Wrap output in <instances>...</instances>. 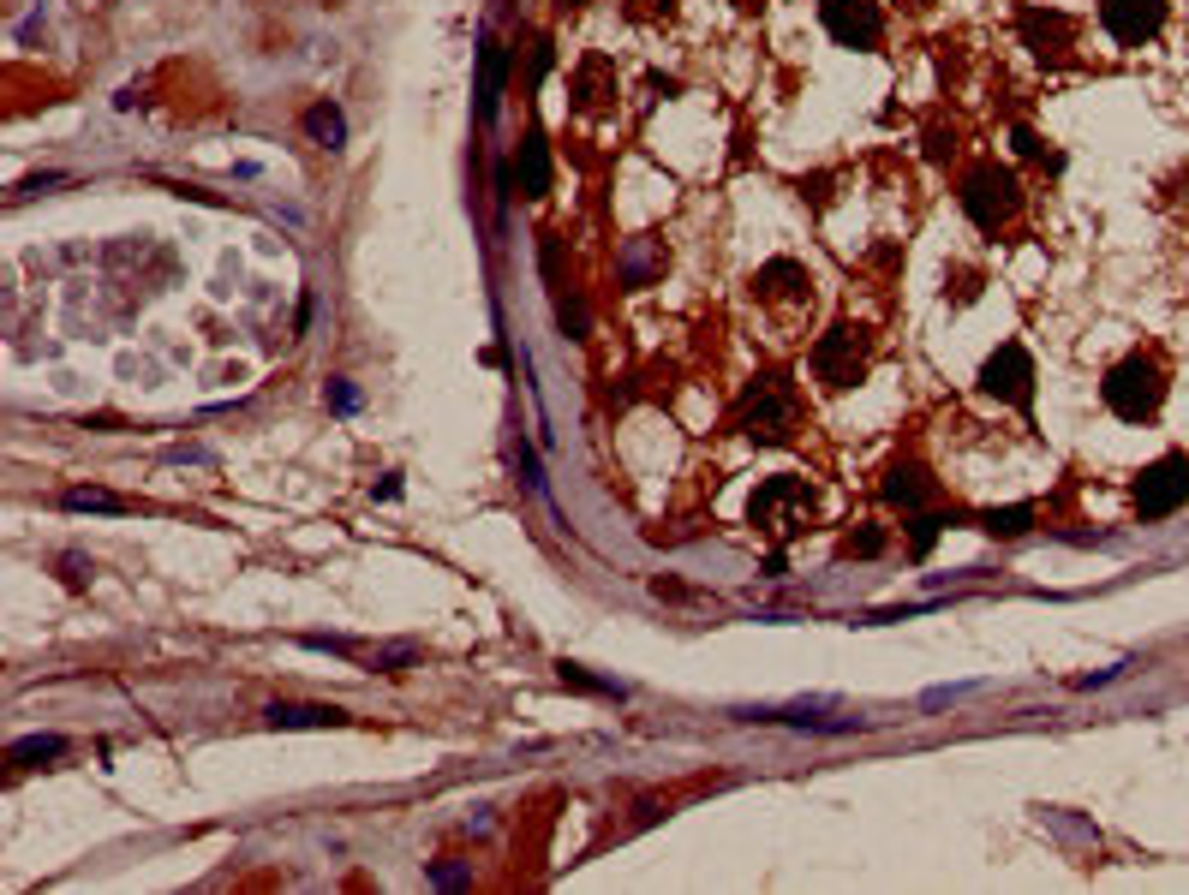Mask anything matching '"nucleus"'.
I'll return each mask as SVG.
<instances>
[{
    "label": "nucleus",
    "instance_id": "obj_23",
    "mask_svg": "<svg viewBox=\"0 0 1189 895\" xmlns=\"http://www.w3.org/2000/svg\"><path fill=\"white\" fill-rule=\"evenodd\" d=\"M556 323H562L574 341H586V305H580V299H562V305H556Z\"/></svg>",
    "mask_w": 1189,
    "mask_h": 895
},
{
    "label": "nucleus",
    "instance_id": "obj_17",
    "mask_svg": "<svg viewBox=\"0 0 1189 895\" xmlns=\"http://www.w3.org/2000/svg\"><path fill=\"white\" fill-rule=\"evenodd\" d=\"M1034 526V508L1029 502H1016V508H986L980 514V532H992V537H1022Z\"/></svg>",
    "mask_w": 1189,
    "mask_h": 895
},
{
    "label": "nucleus",
    "instance_id": "obj_14",
    "mask_svg": "<svg viewBox=\"0 0 1189 895\" xmlns=\"http://www.w3.org/2000/svg\"><path fill=\"white\" fill-rule=\"evenodd\" d=\"M299 126H306V138L318 150H341V144H347V114H341L335 102H311Z\"/></svg>",
    "mask_w": 1189,
    "mask_h": 895
},
{
    "label": "nucleus",
    "instance_id": "obj_10",
    "mask_svg": "<svg viewBox=\"0 0 1189 895\" xmlns=\"http://www.w3.org/2000/svg\"><path fill=\"white\" fill-rule=\"evenodd\" d=\"M753 287H759V299H807V293H813V275H807L795 258H777V263H765L753 275Z\"/></svg>",
    "mask_w": 1189,
    "mask_h": 895
},
{
    "label": "nucleus",
    "instance_id": "obj_21",
    "mask_svg": "<svg viewBox=\"0 0 1189 895\" xmlns=\"http://www.w3.org/2000/svg\"><path fill=\"white\" fill-rule=\"evenodd\" d=\"M944 526H951V520H944V514H915V520H908V556L920 561V556H927V549H932V537H939Z\"/></svg>",
    "mask_w": 1189,
    "mask_h": 895
},
{
    "label": "nucleus",
    "instance_id": "obj_24",
    "mask_svg": "<svg viewBox=\"0 0 1189 895\" xmlns=\"http://www.w3.org/2000/svg\"><path fill=\"white\" fill-rule=\"evenodd\" d=\"M323 401L335 406V413H359V389H353L347 377H335V382H329V394H323Z\"/></svg>",
    "mask_w": 1189,
    "mask_h": 895
},
{
    "label": "nucleus",
    "instance_id": "obj_4",
    "mask_svg": "<svg viewBox=\"0 0 1189 895\" xmlns=\"http://www.w3.org/2000/svg\"><path fill=\"white\" fill-rule=\"evenodd\" d=\"M807 365H813V377L825 382V389H849V382L861 377V365H867V335H861L855 323H837V329H831V335L813 347V358H807Z\"/></svg>",
    "mask_w": 1189,
    "mask_h": 895
},
{
    "label": "nucleus",
    "instance_id": "obj_13",
    "mask_svg": "<svg viewBox=\"0 0 1189 895\" xmlns=\"http://www.w3.org/2000/svg\"><path fill=\"white\" fill-rule=\"evenodd\" d=\"M263 723H270V728H341V723H347V711H341V705H270V711H263Z\"/></svg>",
    "mask_w": 1189,
    "mask_h": 895
},
{
    "label": "nucleus",
    "instance_id": "obj_25",
    "mask_svg": "<svg viewBox=\"0 0 1189 895\" xmlns=\"http://www.w3.org/2000/svg\"><path fill=\"white\" fill-rule=\"evenodd\" d=\"M1016 156H1041V138H1034L1029 126H1016Z\"/></svg>",
    "mask_w": 1189,
    "mask_h": 895
},
{
    "label": "nucleus",
    "instance_id": "obj_16",
    "mask_svg": "<svg viewBox=\"0 0 1189 895\" xmlns=\"http://www.w3.org/2000/svg\"><path fill=\"white\" fill-rule=\"evenodd\" d=\"M60 752H67V740H60V735H31V740H12V747H7V764L31 771V764H43V759H60Z\"/></svg>",
    "mask_w": 1189,
    "mask_h": 895
},
{
    "label": "nucleus",
    "instance_id": "obj_9",
    "mask_svg": "<svg viewBox=\"0 0 1189 895\" xmlns=\"http://www.w3.org/2000/svg\"><path fill=\"white\" fill-rule=\"evenodd\" d=\"M831 699H789V705H736L729 716L736 723H801V728H831V735H843V728H861V716H825Z\"/></svg>",
    "mask_w": 1189,
    "mask_h": 895
},
{
    "label": "nucleus",
    "instance_id": "obj_12",
    "mask_svg": "<svg viewBox=\"0 0 1189 895\" xmlns=\"http://www.w3.org/2000/svg\"><path fill=\"white\" fill-rule=\"evenodd\" d=\"M521 191L526 198H544V191H550V144H544V132L533 126V132L521 138Z\"/></svg>",
    "mask_w": 1189,
    "mask_h": 895
},
{
    "label": "nucleus",
    "instance_id": "obj_6",
    "mask_svg": "<svg viewBox=\"0 0 1189 895\" xmlns=\"http://www.w3.org/2000/svg\"><path fill=\"white\" fill-rule=\"evenodd\" d=\"M819 19H825V31L843 48H879V36H884L879 0H819Z\"/></svg>",
    "mask_w": 1189,
    "mask_h": 895
},
{
    "label": "nucleus",
    "instance_id": "obj_19",
    "mask_svg": "<svg viewBox=\"0 0 1189 895\" xmlns=\"http://www.w3.org/2000/svg\"><path fill=\"white\" fill-rule=\"evenodd\" d=\"M67 508H72V514H126L132 502H120L114 490H96V484H91V490H67Z\"/></svg>",
    "mask_w": 1189,
    "mask_h": 895
},
{
    "label": "nucleus",
    "instance_id": "obj_3",
    "mask_svg": "<svg viewBox=\"0 0 1189 895\" xmlns=\"http://www.w3.org/2000/svg\"><path fill=\"white\" fill-rule=\"evenodd\" d=\"M963 210L974 227H986L992 234L998 222H1004L1010 210H1016V174L998 168V162H980V168H968L963 179Z\"/></svg>",
    "mask_w": 1189,
    "mask_h": 895
},
{
    "label": "nucleus",
    "instance_id": "obj_2",
    "mask_svg": "<svg viewBox=\"0 0 1189 895\" xmlns=\"http://www.w3.org/2000/svg\"><path fill=\"white\" fill-rule=\"evenodd\" d=\"M1189 502V454H1160L1154 466L1136 478V514L1142 520H1166Z\"/></svg>",
    "mask_w": 1189,
    "mask_h": 895
},
{
    "label": "nucleus",
    "instance_id": "obj_22",
    "mask_svg": "<svg viewBox=\"0 0 1189 895\" xmlns=\"http://www.w3.org/2000/svg\"><path fill=\"white\" fill-rule=\"evenodd\" d=\"M879 549H884V532H879V526H861V532L843 537V556H879Z\"/></svg>",
    "mask_w": 1189,
    "mask_h": 895
},
{
    "label": "nucleus",
    "instance_id": "obj_8",
    "mask_svg": "<svg viewBox=\"0 0 1189 895\" xmlns=\"http://www.w3.org/2000/svg\"><path fill=\"white\" fill-rule=\"evenodd\" d=\"M980 389L992 394V401L1029 406V394H1034V365H1029V353H1022L1016 341H1004V347H998V353L980 365Z\"/></svg>",
    "mask_w": 1189,
    "mask_h": 895
},
{
    "label": "nucleus",
    "instance_id": "obj_5",
    "mask_svg": "<svg viewBox=\"0 0 1189 895\" xmlns=\"http://www.w3.org/2000/svg\"><path fill=\"white\" fill-rule=\"evenodd\" d=\"M741 425H748V437L759 442H777V437H789V425H795V401H789V389H783L777 377H759V389H748V401H741Z\"/></svg>",
    "mask_w": 1189,
    "mask_h": 895
},
{
    "label": "nucleus",
    "instance_id": "obj_26",
    "mask_svg": "<svg viewBox=\"0 0 1189 895\" xmlns=\"http://www.w3.org/2000/svg\"><path fill=\"white\" fill-rule=\"evenodd\" d=\"M562 7H580V0H562Z\"/></svg>",
    "mask_w": 1189,
    "mask_h": 895
},
{
    "label": "nucleus",
    "instance_id": "obj_20",
    "mask_svg": "<svg viewBox=\"0 0 1189 895\" xmlns=\"http://www.w3.org/2000/svg\"><path fill=\"white\" fill-rule=\"evenodd\" d=\"M562 687H574V693H604V699H622L628 693L622 681H598V675H586L580 663H562Z\"/></svg>",
    "mask_w": 1189,
    "mask_h": 895
},
{
    "label": "nucleus",
    "instance_id": "obj_1",
    "mask_svg": "<svg viewBox=\"0 0 1189 895\" xmlns=\"http://www.w3.org/2000/svg\"><path fill=\"white\" fill-rule=\"evenodd\" d=\"M1099 394H1106V406L1118 418H1130V425H1142V418L1160 413V401H1166V377H1160V365L1148 353H1130L1123 365L1106 370V382H1099Z\"/></svg>",
    "mask_w": 1189,
    "mask_h": 895
},
{
    "label": "nucleus",
    "instance_id": "obj_7",
    "mask_svg": "<svg viewBox=\"0 0 1189 895\" xmlns=\"http://www.w3.org/2000/svg\"><path fill=\"white\" fill-rule=\"evenodd\" d=\"M1099 24H1106L1111 43L1142 48L1148 36H1160V24H1166V0H1099Z\"/></svg>",
    "mask_w": 1189,
    "mask_h": 895
},
{
    "label": "nucleus",
    "instance_id": "obj_15",
    "mask_svg": "<svg viewBox=\"0 0 1189 895\" xmlns=\"http://www.w3.org/2000/svg\"><path fill=\"white\" fill-rule=\"evenodd\" d=\"M884 502L903 508V514H920V502H927V478H920V466H891V472H884Z\"/></svg>",
    "mask_w": 1189,
    "mask_h": 895
},
{
    "label": "nucleus",
    "instance_id": "obj_11",
    "mask_svg": "<svg viewBox=\"0 0 1189 895\" xmlns=\"http://www.w3.org/2000/svg\"><path fill=\"white\" fill-rule=\"evenodd\" d=\"M502 72H509V55H502L497 36L478 43V114L497 120V102H502Z\"/></svg>",
    "mask_w": 1189,
    "mask_h": 895
},
{
    "label": "nucleus",
    "instance_id": "obj_18",
    "mask_svg": "<svg viewBox=\"0 0 1189 895\" xmlns=\"http://www.w3.org/2000/svg\"><path fill=\"white\" fill-rule=\"evenodd\" d=\"M1022 31H1029L1034 55H1046V48H1058V43H1065V31H1070V24L1058 19V12H1022Z\"/></svg>",
    "mask_w": 1189,
    "mask_h": 895
}]
</instances>
